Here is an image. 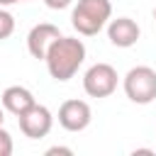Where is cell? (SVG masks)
Returning <instances> with one entry per match:
<instances>
[{"instance_id":"6da1fadb","label":"cell","mask_w":156,"mask_h":156,"mask_svg":"<svg viewBox=\"0 0 156 156\" xmlns=\"http://www.w3.org/2000/svg\"><path fill=\"white\" fill-rule=\"evenodd\" d=\"M44 61H46V68H49L51 78L68 80V78L76 76V71L85 61V44L80 39H76V37H63L61 34L49 46Z\"/></svg>"},{"instance_id":"7a4b0ae2","label":"cell","mask_w":156,"mask_h":156,"mask_svg":"<svg viewBox=\"0 0 156 156\" xmlns=\"http://www.w3.org/2000/svg\"><path fill=\"white\" fill-rule=\"evenodd\" d=\"M110 15H112L110 0H78V5L73 7L71 22L78 29V34L93 37V34H98L105 27Z\"/></svg>"},{"instance_id":"3957f363","label":"cell","mask_w":156,"mask_h":156,"mask_svg":"<svg viewBox=\"0 0 156 156\" xmlns=\"http://www.w3.org/2000/svg\"><path fill=\"white\" fill-rule=\"evenodd\" d=\"M124 93L136 105H149L156 98V71L149 66H136L124 76Z\"/></svg>"},{"instance_id":"277c9868","label":"cell","mask_w":156,"mask_h":156,"mask_svg":"<svg viewBox=\"0 0 156 156\" xmlns=\"http://www.w3.org/2000/svg\"><path fill=\"white\" fill-rule=\"evenodd\" d=\"M83 88L90 98H107L117 88V71L110 63H95L85 71Z\"/></svg>"},{"instance_id":"5b68a950","label":"cell","mask_w":156,"mask_h":156,"mask_svg":"<svg viewBox=\"0 0 156 156\" xmlns=\"http://www.w3.org/2000/svg\"><path fill=\"white\" fill-rule=\"evenodd\" d=\"M17 122H20V129L24 136L29 139H41L51 132V124H54V117L49 112V107L44 105H32L29 110H24L22 115H17Z\"/></svg>"},{"instance_id":"8992f818","label":"cell","mask_w":156,"mask_h":156,"mask_svg":"<svg viewBox=\"0 0 156 156\" xmlns=\"http://www.w3.org/2000/svg\"><path fill=\"white\" fill-rule=\"evenodd\" d=\"M93 119L90 105L85 100H66L58 107V124L66 132H83Z\"/></svg>"},{"instance_id":"52a82bcc","label":"cell","mask_w":156,"mask_h":156,"mask_svg":"<svg viewBox=\"0 0 156 156\" xmlns=\"http://www.w3.org/2000/svg\"><path fill=\"white\" fill-rule=\"evenodd\" d=\"M58 37H61V32H58L56 24H49V22L34 24L32 32H29V37H27V49H29V54H32L34 58H44L46 51H49V46H51Z\"/></svg>"},{"instance_id":"ba28073f","label":"cell","mask_w":156,"mask_h":156,"mask_svg":"<svg viewBox=\"0 0 156 156\" xmlns=\"http://www.w3.org/2000/svg\"><path fill=\"white\" fill-rule=\"evenodd\" d=\"M107 37L115 46L119 49H127V46H134L136 39H139V24L129 17H117L110 22L107 27Z\"/></svg>"},{"instance_id":"9c48e42d","label":"cell","mask_w":156,"mask_h":156,"mask_svg":"<svg viewBox=\"0 0 156 156\" xmlns=\"http://www.w3.org/2000/svg\"><path fill=\"white\" fill-rule=\"evenodd\" d=\"M34 102H37V100H34L32 90H27V88H22V85H10V88H5V93H2V107H5L7 112H12L15 117L22 115L24 110H29Z\"/></svg>"},{"instance_id":"30bf717a","label":"cell","mask_w":156,"mask_h":156,"mask_svg":"<svg viewBox=\"0 0 156 156\" xmlns=\"http://www.w3.org/2000/svg\"><path fill=\"white\" fill-rule=\"evenodd\" d=\"M12 32H15V17L0 7V39H7Z\"/></svg>"},{"instance_id":"8fae6325","label":"cell","mask_w":156,"mask_h":156,"mask_svg":"<svg viewBox=\"0 0 156 156\" xmlns=\"http://www.w3.org/2000/svg\"><path fill=\"white\" fill-rule=\"evenodd\" d=\"M12 154V136L0 127V156H10Z\"/></svg>"},{"instance_id":"7c38bea8","label":"cell","mask_w":156,"mask_h":156,"mask_svg":"<svg viewBox=\"0 0 156 156\" xmlns=\"http://www.w3.org/2000/svg\"><path fill=\"white\" fill-rule=\"evenodd\" d=\"M44 2H46V7H51V10H63V7L71 5V0H44Z\"/></svg>"},{"instance_id":"4fadbf2b","label":"cell","mask_w":156,"mask_h":156,"mask_svg":"<svg viewBox=\"0 0 156 156\" xmlns=\"http://www.w3.org/2000/svg\"><path fill=\"white\" fill-rule=\"evenodd\" d=\"M56 154H63V156H71L73 151H71V149H66V146H51V149H46V156H56Z\"/></svg>"},{"instance_id":"5bb4252c","label":"cell","mask_w":156,"mask_h":156,"mask_svg":"<svg viewBox=\"0 0 156 156\" xmlns=\"http://www.w3.org/2000/svg\"><path fill=\"white\" fill-rule=\"evenodd\" d=\"M15 2H24V0H0V5H15Z\"/></svg>"},{"instance_id":"9a60e30c","label":"cell","mask_w":156,"mask_h":156,"mask_svg":"<svg viewBox=\"0 0 156 156\" xmlns=\"http://www.w3.org/2000/svg\"><path fill=\"white\" fill-rule=\"evenodd\" d=\"M2 122H5V117H2V110H0V127H2Z\"/></svg>"},{"instance_id":"2e32d148","label":"cell","mask_w":156,"mask_h":156,"mask_svg":"<svg viewBox=\"0 0 156 156\" xmlns=\"http://www.w3.org/2000/svg\"><path fill=\"white\" fill-rule=\"evenodd\" d=\"M154 20H156V7H154Z\"/></svg>"}]
</instances>
